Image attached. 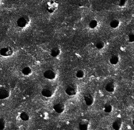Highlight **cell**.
<instances>
[{
	"label": "cell",
	"mask_w": 134,
	"mask_h": 130,
	"mask_svg": "<svg viewBox=\"0 0 134 130\" xmlns=\"http://www.w3.org/2000/svg\"><path fill=\"white\" fill-rule=\"evenodd\" d=\"M127 3V1L126 0H120L119 2L118 5L120 7H124Z\"/></svg>",
	"instance_id": "cell-24"
},
{
	"label": "cell",
	"mask_w": 134,
	"mask_h": 130,
	"mask_svg": "<svg viewBox=\"0 0 134 130\" xmlns=\"http://www.w3.org/2000/svg\"><path fill=\"white\" fill-rule=\"evenodd\" d=\"M75 76L77 79H83L85 76V73L83 70L79 69L76 72Z\"/></svg>",
	"instance_id": "cell-19"
},
{
	"label": "cell",
	"mask_w": 134,
	"mask_h": 130,
	"mask_svg": "<svg viewBox=\"0 0 134 130\" xmlns=\"http://www.w3.org/2000/svg\"><path fill=\"white\" fill-rule=\"evenodd\" d=\"M48 114L47 112H43L41 115V117L43 118V120H47V119L48 118Z\"/></svg>",
	"instance_id": "cell-25"
},
{
	"label": "cell",
	"mask_w": 134,
	"mask_h": 130,
	"mask_svg": "<svg viewBox=\"0 0 134 130\" xmlns=\"http://www.w3.org/2000/svg\"><path fill=\"white\" fill-rule=\"evenodd\" d=\"M30 22V18L27 15H23L20 17L17 20V25L19 28L26 27Z\"/></svg>",
	"instance_id": "cell-4"
},
{
	"label": "cell",
	"mask_w": 134,
	"mask_h": 130,
	"mask_svg": "<svg viewBox=\"0 0 134 130\" xmlns=\"http://www.w3.org/2000/svg\"><path fill=\"white\" fill-rule=\"evenodd\" d=\"M65 109V105L61 102H58L55 103L53 105L54 110L58 114H62Z\"/></svg>",
	"instance_id": "cell-9"
},
{
	"label": "cell",
	"mask_w": 134,
	"mask_h": 130,
	"mask_svg": "<svg viewBox=\"0 0 134 130\" xmlns=\"http://www.w3.org/2000/svg\"><path fill=\"white\" fill-rule=\"evenodd\" d=\"M7 126L6 120L3 118H0V130H4Z\"/></svg>",
	"instance_id": "cell-21"
},
{
	"label": "cell",
	"mask_w": 134,
	"mask_h": 130,
	"mask_svg": "<svg viewBox=\"0 0 134 130\" xmlns=\"http://www.w3.org/2000/svg\"><path fill=\"white\" fill-rule=\"evenodd\" d=\"M133 81H134V76H133Z\"/></svg>",
	"instance_id": "cell-28"
},
{
	"label": "cell",
	"mask_w": 134,
	"mask_h": 130,
	"mask_svg": "<svg viewBox=\"0 0 134 130\" xmlns=\"http://www.w3.org/2000/svg\"><path fill=\"white\" fill-rule=\"evenodd\" d=\"M116 85L114 81H108L105 86V90L108 93H113L115 91Z\"/></svg>",
	"instance_id": "cell-12"
},
{
	"label": "cell",
	"mask_w": 134,
	"mask_h": 130,
	"mask_svg": "<svg viewBox=\"0 0 134 130\" xmlns=\"http://www.w3.org/2000/svg\"><path fill=\"white\" fill-rule=\"evenodd\" d=\"M19 118L21 121L27 122L30 119V116L27 112L25 111H21L19 113Z\"/></svg>",
	"instance_id": "cell-14"
},
{
	"label": "cell",
	"mask_w": 134,
	"mask_h": 130,
	"mask_svg": "<svg viewBox=\"0 0 134 130\" xmlns=\"http://www.w3.org/2000/svg\"><path fill=\"white\" fill-rule=\"evenodd\" d=\"M10 90L6 85L0 86V100H5L9 98Z\"/></svg>",
	"instance_id": "cell-6"
},
{
	"label": "cell",
	"mask_w": 134,
	"mask_h": 130,
	"mask_svg": "<svg viewBox=\"0 0 134 130\" xmlns=\"http://www.w3.org/2000/svg\"><path fill=\"white\" fill-rule=\"evenodd\" d=\"M132 124H133V125L134 126V118L133 119V120H132Z\"/></svg>",
	"instance_id": "cell-27"
},
{
	"label": "cell",
	"mask_w": 134,
	"mask_h": 130,
	"mask_svg": "<svg viewBox=\"0 0 134 130\" xmlns=\"http://www.w3.org/2000/svg\"><path fill=\"white\" fill-rule=\"evenodd\" d=\"M16 130H26V129L24 126H23L22 125H20L17 127Z\"/></svg>",
	"instance_id": "cell-26"
},
{
	"label": "cell",
	"mask_w": 134,
	"mask_h": 130,
	"mask_svg": "<svg viewBox=\"0 0 134 130\" xmlns=\"http://www.w3.org/2000/svg\"><path fill=\"white\" fill-rule=\"evenodd\" d=\"M84 100L85 103L87 106H91L94 102V98L92 94L87 93L84 95Z\"/></svg>",
	"instance_id": "cell-8"
},
{
	"label": "cell",
	"mask_w": 134,
	"mask_h": 130,
	"mask_svg": "<svg viewBox=\"0 0 134 130\" xmlns=\"http://www.w3.org/2000/svg\"><path fill=\"white\" fill-rule=\"evenodd\" d=\"M90 127V122L87 119H82L79 123L80 130H88Z\"/></svg>",
	"instance_id": "cell-10"
},
{
	"label": "cell",
	"mask_w": 134,
	"mask_h": 130,
	"mask_svg": "<svg viewBox=\"0 0 134 130\" xmlns=\"http://www.w3.org/2000/svg\"><path fill=\"white\" fill-rule=\"evenodd\" d=\"M0 2H1V0H0Z\"/></svg>",
	"instance_id": "cell-29"
},
{
	"label": "cell",
	"mask_w": 134,
	"mask_h": 130,
	"mask_svg": "<svg viewBox=\"0 0 134 130\" xmlns=\"http://www.w3.org/2000/svg\"><path fill=\"white\" fill-rule=\"evenodd\" d=\"M105 47V43L103 41H99L96 44V48L98 50H102Z\"/></svg>",
	"instance_id": "cell-22"
},
{
	"label": "cell",
	"mask_w": 134,
	"mask_h": 130,
	"mask_svg": "<svg viewBox=\"0 0 134 130\" xmlns=\"http://www.w3.org/2000/svg\"><path fill=\"white\" fill-rule=\"evenodd\" d=\"M59 5V3L56 1L51 0V1H48L46 4V9L47 11L49 14L54 13L58 9Z\"/></svg>",
	"instance_id": "cell-3"
},
{
	"label": "cell",
	"mask_w": 134,
	"mask_h": 130,
	"mask_svg": "<svg viewBox=\"0 0 134 130\" xmlns=\"http://www.w3.org/2000/svg\"><path fill=\"white\" fill-rule=\"evenodd\" d=\"M55 92V89L53 86L48 85L44 86L41 90V95L46 98H50L53 96Z\"/></svg>",
	"instance_id": "cell-1"
},
{
	"label": "cell",
	"mask_w": 134,
	"mask_h": 130,
	"mask_svg": "<svg viewBox=\"0 0 134 130\" xmlns=\"http://www.w3.org/2000/svg\"><path fill=\"white\" fill-rule=\"evenodd\" d=\"M21 72L24 76H29L32 74V69L29 66H25L21 69Z\"/></svg>",
	"instance_id": "cell-15"
},
{
	"label": "cell",
	"mask_w": 134,
	"mask_h": 130,
	"mask_svg": "<svg viewBox=\"0 0 134 130\" xmlns=\"http://www.w3.org/2000/svg\"><path fill=\"white\" fill-rule=\"evenodd\" d=\"M13 49L9 46L4 47L0 49V56L4 57H9L13 55L14 54Z\"/></svg>",
	"instance_id": "cell-7"
},
{
	"label": "cell",
	"mask_w": 134,
	"mask_h": 130,
	"mask_svg": "<svg viewBox=\"0 0 134 130\" xmlns=\"http://www.w3.org/2000/svg\"><path fill=\"white\" fill-rule=\"evenodd\" d=\"M98 23L97 20L96 19H92L90 21V23H89L88 26L90 29H95L98 26Z\"/></svg>",
	"instance_id": "cell-20"
},
{
	"label": "cell",
	"mask_w": 134,
	"mask_h": 130,
	"mask_svg": "<svg viewBox=\"0 0 134 130\" xmlns=\"http://www.w3.org/2000/svg\"><path fill=\"white\" fill-rule=\"evenodd\" d=\"M113 106L109 103L105 104L103 107V110H104V112H105L106 113H107V114L110 113L111 112L113 111Z\"/></svg>",
	"instance_id": "cell-18"
},
{
	"label": "cell",
	"mask_w": 134,
	"mask_h": 130,
	"mask_svg": "<svg viewBox=\"0 0 134 130\" xmlns=\"http://www.w3.org/2000/svg\"><path fill=\"white\" fill-rule=\"evenodd\" d=\"M78 92L77 85L75 83H71L66 86L65 89V93L70 96H73L76 95Z\"/></svg>",
	"instance_id": "cell-2"
},
{
	"label": "cell",
	"mask_w": 134,
	"mask_h": 130,
	"mask_svg": "<svg viewBox=\"0 0 134 130\" xmlns=\"http://www.w3.org/2000/svg\"><path fill=\"white\" fill-rule=\"evenodd\" d=\"M120 25V21L118 19H113L110 21L109 23V26L111 28L115 29L119 27Z\"/></svg>",
	"instance_id": "cell-17"
},
{
	"label": "cell",
	"mask_w": 134,
	"mask_h": 130,
	"mask_svg": "<svg viewBox=\"0 0 134 130\" xmlns=\"http://www.w3.org/2000/svg\"><path fill=\"white\" fill-rule=\"evenodd\" d=\"M128 41L130 43L134 42V33L131 32L128 35Z\"/></svg>",
	"instance_id": "cell-23"
},
{
	"label": "cell",
	"mask_w": 134,
	"mask_h": 130,
	"mask_svg": "<svg viewBox=\"0 0 134 130\" xmlns=\"http://www.w3.org/2000/svg\"><path fill=\"white\" fill-rule=\"evenodd\" d=\"M119 57L117 55H114L111 56L109 59V62L112 65H116L119 62Z\"/></svg>",
	"instance_id": "cell-16"
},
{
	"label": "cell",
	"mask_w": 134,
	"mask_h": 130,
	"mask_svg": "<svg viewBox=\"0 0 134 130\" xmlns=\"http://www.w3.org/2000/svg\"><path fill=\"white\" fill-rule=\"evenodd\" d=\"M61 54L60 48L58 47H55L53 48L50 51V55L53 58L58 57Z\"/></svg>",
	"instance_id": "cell-13"
},
{
	"label": "cell",
	"mask_w": 134,
	"mask_h": 130,
	"mask_svg": "<svg viewBox=\"0 0 134 130\" xmlns=\"http://www.w3.org/2000/svg\"><path fill=\"white\" fill-rule=\"evenodd\" d=\"M43 75L46 79L52 81L57 78V73L54 69L49 68L44 72Z\"/></svg>",
	"instance_id": "cell-5"
},
{
	"label": "cell",
	"mask_w": 134,
	"mask_h": 130,
	"mask_svg": "<svg viewBox=\"0 0 134 130\" xmlns=\"http://www.w3.org/2000/svg\"><path fill=\"white\" fill-rule=\"evenodd\" d=\"M123 125V121L121 117H116L112 123V128L114 130H121Z\"/></svg>",
	"instance_id": "cell-11"
}]
</instances>
